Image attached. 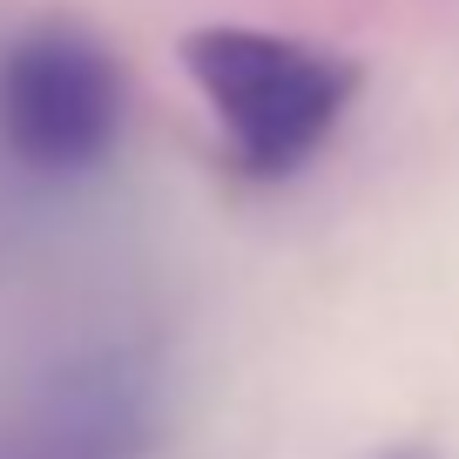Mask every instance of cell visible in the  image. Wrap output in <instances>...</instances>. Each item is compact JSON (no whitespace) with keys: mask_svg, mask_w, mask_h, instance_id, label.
Listing matches in <instances>:
<instances>
[{"mask_svg":"<svg viewBox=\"0 0 459 459\" xmlns=\"http://www.w3.org/2000/svg\"><path fill=\"white\" fill-rule=\"evenodd\" d=\"M156 372L122 344L74 351L0 419V459H149Z\"/></svg>","mask_w":459,"mask_h":459,"instance_id":"cell-3","label":"cell"},{"mask_svg":"<svg viewBox=\"0 0 459 459\" xmlns=\"http://www.w3.org/2000/svg\"><path fill=\"white\" fill-rule=\"evenodd\" d=\"M385 459H426V453H412V446H399V453H385Z\"/></svg>","mask_w":459,"mask_h":459,"instance_id":"cell-4","label":"cell"},{"mask_svg":"<svg viewBox=\"0 0 459 459\" xmlns=\"http://www.w3.org/2000/svg\"><path fill=\"white\" fill-rule=\"evenodd\" d=\"M183 68L230 162L257 183L298 176L338 135V122L365 88V68L351 55H331V48L277 28H244V21L196 28L183 41Z\"/></svg>","mask_w":459,"mask_h":459,"instance_id":"cell-1","label":"cell"},{"mask_svg":"<svg viewBox=\"0 0 459 459\" xmlns=\"http://www.w3.org/2000/svg\"><path fill=\"white\" fill-rule=\"evenodd\" d=\"M129 115L122 61L88 28L41 21L0 48V149L34 176H88L115 156Z\"/></svg>","mask_w":459,"mask_h":459,"instance_id":"cell-2","label":"cell"}]
</instances>
